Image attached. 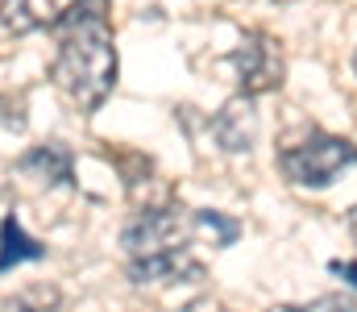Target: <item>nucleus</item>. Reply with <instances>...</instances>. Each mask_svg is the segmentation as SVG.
Listing matches in <instances>:
<instances>
[{
    "mask_svg": "<svg viewBox=\"0 0 357 312\" xmlns=\"http://www.w3.org/2000/svg\"><path fill=\"white\" fill-rule=\"evenodd\" d=\"M104 8L108 0H75L63 13L67 34L59 46L54 80L79 108H96L112 92V80H116V50H112V29L104 21Z\"/></svg>",
    "mask_w": 357,
    "mask_h": 312,
    "instance_id": "obj_1",
    "label": "nucleus"
},
{
    "mask_svg": "<svg viewBox=\"0 0 357 312\" xmlns=\"http://www.w3.org/2000/svg\"><path fill=\"white\" fill-rule=\"evenodd\" d=\"M282 171L291 184H303V188H324L333 184L345 167L357 163V146L345 138H307L303 146H291L282 150Z\"/></svg>",
    "mask_w": 357,
    "mask_h": 312,
    "instance_id": "obj_2",
    "label": "nucleus"
},
{
    "mask_svg": "<svg viewBox=\"0 0 357 312\" xmlns=\"http://www.w3.org/2000/svg\"><path fill=\"white\" fill-rule=\"evenodd\" d=\"M125 250L129 258H158V254H175V250H187V229L175 212L167 208H146L137 212L129 225H125Z\"/></svg>",
    "mask_w": 357,
    "mask_h": 312,
    "instance_id": "obj_3",
    "label": "nucleus"
},
{
    "mask_svg": "<svg viewBox=\"0 0 357 312\" xmlns=\"http://www.w3.org/2000/svg\"><path fill=\"white\" fill-rule=\"evenodd\" d=\"M229 63L237 67L245 92H266V88L278 84V75H282V59H278V50H274V42H270L266 34H250L229 54Z\"/></svg>",
    "mask_w": 357,
    "mask_h": 312,
    "instance_id": "obj_4",
    "label": "nucleus"
},
{
    "mask_svg": "<svg viewBox=\"0 0 357 312\" xmlns=\"http://www.w3.org/2000/svg\"><path fill=\"white\" fill-rule=\"evenodd\" d=\"M212 138L220 142L225 154H250L258 142V108L250 96L229 101L216 117H212Z\"/></svg>",
    "mask_w": 357,
    "mask_h": 312,
    "instance_id": "obj_5",
    "label": "nucleus"
},
{
    "mask_svg": "<svg viewBox=\"0 0 357 312\" xmlns=\"http://www.w3.org/2000/svg\"><path fill=\"white\" fill-rule=\"evenodd\" d=\"M71 0H4L0 4V25L13 34H33L46 25H59Z\"/></svg>",
    "mask_w": 357,
    "mask_h": 312,
    "instance_id": "obj_6",
    "label": "nucleus"
},
{
    "mask_svg": "<svg viewBox=\"0 0 357 312\" xmlns=\"http://www.w3.org/2000/svg\"><path fill=\"white\" fill-rule=\"evenodd\" d=\"M21 171L33 175V179H42V184H67L71 179V150H63L59 142L38 146V150H29L21 158Z\"/></svg>",
    "mask_w": 357,
    "mask_h": 312,
    "instance_id": "obj_7",
    "label": "nucleus"
},
{
    "mask_svg": "<svg viewBox=\"0 0 357 312\" xmlns=\"http://www.w3.org/2000/svg\"><path fill=\"white\" fill-rule=\"evenodd\" d=\"M42 254H46V246H38V242L21 229L17 216H4V225H0V271L21 267V262H33V258H42Z\"/></svg>",
    "mask_w": 357,
    "mask_h": 312,
    "instance_id": "obj_8",
    "label": "nucleus"
},
{
    "mask_svg": "<svg viewBox=\"0 0 357 312\" xmlns=\"http://www.w3.org/2000/svg\"><path fill=\"white\" fill-rule=\"evenodd\" d=\"M191 229H195L199 237H208L212 246H233L237 233H241V225H237L233 216H225V212H195Z\"/></svg>",
    "mask_w": 357,
    "mask_h": 312,
    "instance_id": "obj_9",
    "label": "nucleus"
},
{
    "mask_svg": "<svg viewBox=\"0 0 357 312\" xmlns=\"http://www.w3.org/2000/svg\"><path fill=\"white\" fill-rule=\"evenodd\" d=\"M307 312H349V300H341V296H333V300H316Z\"/></svg>",
    "mask_w": 357,
    "mask_h": 312,
    "instance_id": "obj_10",
    "label": "nucleus"
},
{
    "mask_svg": "<svg viewBox=\"0 0 357 312\" xmlns=\"http://www.w3.org/2000/svg\"><path fill=\"white\" fill-rule=\"evenodd\" d=\"M333 271H337V275H345V279H349V288H357V262H349V267H341V262H337Z\"/></svg>",
    "mask_w": 357,
    "mask_h": 312,
    "instance_id": "obj_11",
    "label": "nucleus"
},
{
    "mask_svg": "<svg viewBox=\"0 0 357 312\" xmlns=\"http://www.w3.org/2000/svg\"><path fill=\"white\" fill-rule=\"evenodd\" d=\"M183 312H216V304L212 300H199V304H191V309H183Z\"/></svg>",
    "mask_w": 357,
    "mask_h": 312,
    "instance_id": "obj_12",
    "label": "nucleus"
},
{
    "mask_svg": "<svg viewBox=\"0 0 357 312\" xmlns=\"http://www.w3.org/2000/svg\"><path fill=\"white\" fill-rule=\"evenodd\" d=\"M349 229H354V237H357V208H354V216H349Z\"/></svg>",
    "mask_w": 357,
    "mask_h": 312,
    "instance_id": "obj_13",
    "label": "nucleus"
},
{
    "mask_svg": "<svg viewBox=\"0 0 357 312\" xmlns=\"http://www.w3.org/2000/svg\"><path fill=\"white\" fill-rule=\"evenodd\" d=\"M270 312H303V309H270Z\"/></svg>",
    "mask_w": 357,
    "mask_h": 312,
    "instance_id": "obj_14",
    "label": "nucleus"
},
{
    "mask_svg": "<svg viewBox=\"0 0 357 312\" xmlns=\"http://www.w3.org/2000/svg\"><path fill=\"white\" fill-rule=\"evenodd\" d=\"M354 67H357V54H354Z\"/></svg>",
    "mask_w": 357,
    "mask_h": 312,
    "instance_id": "obj_15",
    "label": "nucleus"
}]
</instances>
